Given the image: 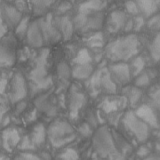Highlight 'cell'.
<instances>
[{
    "label": "cell",
    "mask_w": 160,
    "mask_h": 160,
    "mask_svg": "<svg viewBox=\"0 0 160 160\" xmlns=\"http://www.w3.org/2000/svg\"><path fill=\"white\" fill-rule=\"evenodd\" d=\"M141 44L136 35H126L110 42L106 46V54L114 62H125L136 56Z\"/></svg>",
    "instance_id": "1"
},
{
    "label": "cell",
    "mask_w": 160,
    "mask_h": 160,
    "mask_svg": "<svg viewBox=\"0 0 160 160\" xmlns=\"http://www.w3.org/2000/svg\"><path fill=\"white\" fill-rule=\"evenodd\" d=\"M92 142L94 149L101 157L109 158V160H125V156L118 149L116 141L106 126L98 129Z\"/></svg>",
    "instance_id": "2"
},
{
    "label": "cell",
    "mask_w": 160,
    "mask_h": 160,
    "mask_svg": "<svg viewBox=\"0 0 160 160\" xmlns=\"http://www.w3.org/2000/svg\"><path fill=\"white\" fill-rule=\"evenodd\" d=\"M46 134L54 148L66 146L76 137L73 127L64 120L53 121L48 127Z\"/></svg>",
    "instance_id": "3"
},
{
    "label": "cell",
    "mask_w": 160,
    "mask_h": 160,
    "mask_svg": "<svg viewBox=\"0 0 160 160\" xmlns=\"http://www.w3.org/2000/svg\"><path fill=\"white\" fill-rule=\"evenodd\" d=\"M104 22V15L102 12L91 13V14H83L78 13L73 20L74 29L79 33H86L89 31H95L102 27Z\"/></svg>",
    "instance_id": "4"
},
{
    "label": "cell",
    "mask_w": 160,
    "mask_h": 160,
    "mask_svg": "<svg viewBox=\"0 0 160 160\" xmlns=\"http://www.w3.org/2000/svg\"><path fill=\"white\" fill-rule=\"evenodd\" d=\"M16 62V39L6 34L0 39V69L12 67Z\"/></svg>",
    "instance_id": "5"
},
{
    "label": "cell",
    "mask_w": 160,
    "mask_h": 160,
    "mask_svg": "<svg viewBox=\"0 0 160 160\" xmlns=\"http://www.w3.org/2000/svg\"><path fill=\"white\" fill-rule=\"evenodd\" d=\"M122 121L126 130L137 138L139 142H145L149 138V126L140 119L134 112H126Z\"/></svg>",
    "instance_id": "6"
},
{
    "label": "cell",
    "mask_w": 160,
    "mask_h": 160,
    "mask_svg": "<svg viewBox=\"0 0 160 160\" xmlns=\"http://www.w3.org/2000/svg\"><path fill=\"white\" fill-rule=\"evenodd\" d=\"M40 55L39 62L37 64V67L30 72L29 77L30 79L33 81V84L40 88H47L52 84L51 78L48 77L45 67L46 57L48 55V50H43Z\"/></svg>",
    "instance_id": "7"
},
{
    "label": "cell",
    "mask_w": 160,
    "mask_h": 160,
    "mask_svg": "<svg viewBox=\"0 0 160 160\" xmlns=\"http://www.w3.org/2000/svg\"><path fill=\"white\" fill-rule=\"evenodd\" d=\"M7 87H9L8 101H10L12 104L22 102L27 95V84L22 75L20 73H16L12 78Z\"/></svg>",
    "instance_id": "8"
},
{
    "label": "cell",
    "mask_w": 160,
    "mask_h": 160,
    "mask_svg": "<svg viewBox=\"0 0 160 160\" xmlns=\"http://www.w3.org/2000/svg\"><path fill=\"white\" fill-rule=\"evenodd\" d=\"M52 13H47L45 17L37 20L39 26L44 44L46 43H56L62 39V35L60 33L57 27L52 22Z\"/></svg>",
    "instance_id": "9"
},
{
    "label": "cell",
    "mask_w": 160,
    "mask_h": 160,
    "mask_svg": "<svg viewBox=\"0 0 160 160\" xmlns=\"http://www.w3.org/2000/svg\"><path fill=\"white\" fill-rule=\"evenodd\" d=\"M1 138V149L7 153L12 152L21 142V136L16 128L6 127L0 134Z\"/></svg>",
    "instance_id": "10"
},
{
    "label": "cell",
    "mask_w": 160,
    "mask_h": 160,
    "mask_svg": "<svg viewBox=\"0 0 160 160\" xmlns=\"http://www.w3.org/2000/svg\"><path fill=\"white\" fill-rule=\"evenodd\" d=\"M1 16L6 26L9 29L15 28L22 18V14L16 7L6 2L1 1Z\"/></svg>",
    "instance_id": "11"
},
{
    "label": "cell",
    "mask_w": 160,
    "mask_h": 160,
    "mask_svg": "<svg viewBox=\"0 0 160 160\" xmlns=\"http://www.w3.org/2000/svg\"><path fill=\"white\" fill-rule=\"evenodd\" d=\"M112 79L118 82L120 84H126L131 78L130 66L126 62H115L110 66V72Z\"/></svg>",
    "instance_id": "12"
},
{
    "label": "cell",
    "mask_w": 160,
    "mask_h": 160,
    "mask_svg": "<svg viewBox=\"0 0 160 160\" xmlns=\"http://www.w3.org/2000/svg\"><path fill=\"white\" fill-rule=\"evenodd\" d=\"M26 38L28 44L31 47L39 48L45 45L38 21H33L29 22V28L26 33Z\"/></svg>",
    "instance_id": "13"
},
{
    "label": "cell",
    "mask_w": 160,
    "mask_h": 160,
    "mask_svg": "<svg viewBox=\"0 0 160 160\" xmlns=\"http://www.w3.org/2000/svg\"><path fill=\"white\" fill-rule=\"evenodd\" d=\"M126 22H127V18H126V12L117 10L112 12L109 14L108 19V30L110 33L114 34L118 32L120 29L125 28Z\"/></svg>",
    "instance_id": "14"
},
{
    "label": "cell",
    "mask_w": 160,
    "mask_h": 160,
    "mask_svg": "<svg viewBox=\"0 0 160 160\" xmlns=\"http://www.w3.org/2000/svg\"><path fill=\"white\" fill-rule=\"evenodd\" d=\"M134 114L137 116L140 119H142L146 123L147 125L150 127H154V128H158V117L154 112L153 109L149 106V105H142L140 106L136 111L134 112Z\"/></svg>",
    "instance_id": "15"
},
{
    "label": "cell",
    "mask_w": 160,
    "mask_h": 160,
    "mask_svg": "<svg viewBox=\"0 0 160 160\" xmlns=\"http://www.w3.org/2000/svg\"><path fill=\"white\" fill-rule=\"evenodd\" d=\"M106 6V0H86L78 8V13L91 14L103 11Z\"/></svg>",
    "instance_id": "16"
},
{
    "label": "cell",
    "mask_w": 160,
    "mask_h": 160,
    "mask_svg": "<svg viewBox=\"0 0 160 160\" xmlns=\"http://www.w3.org/2000/svg\"><path fill=\"white\" fill-rule=\"evenodd\" d=\"M86 102V98L82 92L73 90L70 94L69 102V116L70 118H76L78 115V112Z\"/></svg>",
    "instance_id": "17"
},
{
    "label": "cell",
    "mask_w": 160,
    "mask_h": 160,
    "mask_svg": "<svg viewBox=\"0 0 160 160\" xmlns=\"http://www.w3.org/2000/svg\"><path fill=\"white\" fill-rule=\"evenodd\" d=\"M138 9L143 13L144 17L149 18L158 10L159 0H136Z\"/></svg>",
    "instance_id": "18"
},
{
    "label": "cell",
    "mask_w": 160,
    "mask_h": 160,
    "mask_svg": "<svg viewBox=\"0 0 160 160\" xmlns=\"http://www.w3.org/2000/svg\"><path fill=\"white\" fill-rule=\"evenodd\" d=\"M57 29L62 35V38L64 40L69 39L74 32L73 22L69 16H62L57 21Z\"/></svg>",
    "instance_id": "19"
},
{
    "label": "cell",
    "mask_w": 160,
    "mask_h": 160,
    "mask_svg": "<svg viewBox=\"0 0 160 160\" xmlns=\"http://www.w3.org/2000/svg\"><path fill=\"white\" fill-rule=\"evenodd\" d=\"M46 136V129L43 126V125L39 124V125H37L35 126L33 131L30 134V136H27V138H28L29 143H30L31 148L33 149L35 146L38 147V146L42 145L43 143L45 142Z\"/></svg>",
    "instance_id": "20"
},
{
    "label": "cell",
    "mask_w": 160,
    "mask_h": 160,
    "mask_svg": "<svg viewBox=\"0 0 160 160\" xmlns=\"http://www.w3.org/2000/svg\"><path fill=\"white\" fill-rule=\"evenodd\" d=\"M56 1L57 0H29V3L36 15H43Z\"/></svg>",
    "instance_id": "21"
},
{
    "label": "cell",
    "mask_w": 160,
    "mask_h": 160,
    "mask_svg": "<svg viewBox=\"0 0 160 160\" xmlns=\"http://www.w3.org/2000/svg\"><path fill=\"white\" fill-rule=\"evenodd\" d=\"M93 73V68L92 64H82V65H76L74 69L71 71V75L73 78L77 79H86L91 77Z\"/></svg>",
    "instance_id": "22"
},
{
    "label": "cell",
    "mask_w": 160,
    "mask_h": 160,
    "mask_svg": "<svg viewBox=\"0 0 160 160\" xmlns=\"http://www.w3.org/2000/svg\"><path fill=\"white\" fill-rule=\"evenodd\" d=\"M101 86L107 92H109L110 93H113L117 90V86H116V82L112 79L111 76L109 74V71L107 69H103L102 70V74H101Z\"/></svg>",
    "instance_id": "23"
},
{
    "label": "cell",
    "mask_w": 160,
    "mask_h": 160,
    "mask_svg": "<svg viewBox=\"0 0 160 160\" xmlns=\"http://www.w3.org/2000/svg\"><path fill=\"white\" fill-rule=\"evenodd\" d=\"M29 16H25L22 18V20L20 21V22L18 23V25L15 27V31L14 35L15 38H17L19 39H22L26 37V33L29 28Z\"/></svg>",
    "instance_id": "24"
},
{
    "label": "cell",
    "mask_w": 160,
    "mask_h": 160,
    "mask_svg": "<svg viewBox=\"0 0 160 160\" xmlns=\"http://www.w3.org/2000/svg\"><path fill=\"white\" fill-rule=\"evenodd\" d=\"M75 62L77 65H82V64H90L92 62V57L86 48L81 49L75 59Z\"/></svg>",
    "instance_id": "25"
},
{
    "label": "cell",
    "mask_w": 160,
    "mask_h": 160,
    "mask_svg": "<svg viewBox=\"0 0 160 160\" xmlns=\"http://www.w3.org/2000/svg\"><path fill=\"white\" fill-rule=\"evenodd\" d=\"M104 43V38L102 33L97 32L94 35H92L89 39L87 40V45L92 48H99L103 46Z\"/></svg>",
    "instance_id": "26"
},
{
    "label": "cell",
    "mask_w": 160,
    "mask_h": 160,
    "mask_svg": "<svg viewBox=\"0 0 160 160\" xmlns=\"http://www.w3.org/2000/svg\"><path fill=\"white\" fill-rule=\"evenodd\" d=\"M159 34H158L156 36V38L153 40L150 48H149L150 55L155 62H159Z\"/></svg>",
    "instance_id": "27"
},
{
    "label": "cell",
    "mask_w": 160,
    "mask_h": 160,
    "mask_svg": "<svg viewBox=\"0 0 160 160\" xmlns=\"http://www.w3.org/2000/svg\"><path fill=\"white\" fill-rule=\"evenodd\" d=\"M145 66V62L142 60V57H136L132 63V68L130 67L131 72L132 71V75L134 77H136L137 75H139L142 71L143 68Z\"/></svg>",
    "instance_id": "28"
},
{
    "label": "cell",
    "mask_w": 160,
    "mask_h": 160,
    "mask_svg": "<svg viewBox=\"0 0 160 160\" xmlns=\"http://www.w3.org/2000/svg\"><path fill=\"white\" fill-rule=\"evenodd\" d=\"M58 74L61 78H69L70 75H71V71H70L69 65L64 62L60 63L59 66H58Z\"/></svg>",
    "instance_id": "29"
},
{
    "label": "cell",
    "mask_w": 160,
    "mask_h": 160,
    "mask_svg": "<svg viewBox=\"0 0 160 160\" xmlns=\"http://www.w3.org/2000/svg\"><path fill=\"white\" fill-rule=\"evenodd\" d=\"M61 160H78V155L74 149H67L60 156Z\"/></svg>",
    "instance_id": "30"
},
{
    "label": "cell",
    "mask_w": 160,
    "mask_h": 160,
    "mask_svg": "<svg viewBox=\"0 0 160 160\" xmlns=\"http://www.w3.org/2000/svg\"><path fill=\"white\" fill-rule=\"evenodd\" d=\"M135 85L140 87H145L149 85V77L147 73L139 75L135 79Z\"/></svg>",
    "instance_id": "31"
},
{
    "label": "cell",
    "mask_w": 160,
    "mask_h": 160,
    "mask_svg": "<svg viewBox=\"0 0 160 160\" xmlns=\"http://www.w3.org/2000/svg\"><path fill=\"white\" fill-rule=\"evenodd\" d=\"M126 7L127 12L131 14H138L139 13V9H138L137 5L133 1H127L126 4Z\"/></svg>",
    "instance_id": "32"
},
{
    "label": "cell",
    "mask_w": 160,
    "mask_h": 160,
    "mask_svg": "<svg viewBox=\"0 0 160 160\" xmlns=\"http://www.w3.org/2000/svg\"><path fill=\"white\" fill-rule=\"evenodd\" d=\"M148 27L149 29H159V14H156L150 20H149Z\"/></svg>",
    "instance_id": "33"
},
{
    "label": "cell",
    "mask_w": 160,
    "mask_h": 160,
    "mask_svg": "<svg viewBox=\"0 0 160 160\" xmlns=\"http://www.w3.org/2000/svg\"><path fill=\"white\" fill-rule=\"evenodd\" d=\"M71 8V5H70V3H69L68 1H65V2H63L62 3L59 7H58L57 9V13L58 14H63V13H65L66 12H68Z\"/></svg>",
    "instance_id": "34"
},
{
    "label": "cell",
    "mask_w": 160,
    "mask_h": 160,
    "mask_svg": "<svg viewBox=\"0 0 160 160\" xmlns=\"http://www.w3.org/2000/svg\"><path fill=\"white\" fill-rule=\"evenodd\" d=\"M8 86V79L4 76L0 74V95H3L7 89Z\"/></svg>",
    "instance_id": "35"
},
{
    "label": "cell",
    "mask_w": 160,
    "mask_h": 160,
    "mask_svg": "<svg viewBox=\"0 0 160 160\" xmlns=\"http://www.w3.org/2000/svg\"><path fill=\"white\" fill-rule=\"evenodd\" d=\"M0 6H1V0H0ZM8 32V28L6 26L5 22H3V19L1 16V7H0V39L6 36Z\"/></svg>",
    "instance_id": "36"
},
{
    "label": "cell",
    "mask_w": 160,
    "mask_h": 160,
    "mask_svg": "<svg viewBox=\"0 0 160 160\" xmlns=\"http://www.w3.org/2000/svg\"><path fill=\"white\" fill-rule=\"evenodd\" d=\"M14 6L16 7V9H17L18 11H20L21 12L28 10L27 3L24 0H16L15 3H14Z\"/></svg>",
    "instance_id": "37"
},
{
    "label": "cell",
    "mask_w": 160,
    "mask_h": 160,
    "mask_svg": "<svg viewBox=\"0 0 160 160\" xmlns=\"http://www.w3.org/2000/svg\"><path fill=\"white\" fill-rule=\"evenodd\" d=\"M130 102L132 104H134V103L137 102V101L139 100V98L141 97V92L138 89H132L130 93Z\"/></svg>",
    "instance_id": "38"
},
{
    "label": "cell",
    "mask_w": 160,
    "mask_h": 160,
    "mask_svg": "<svg viewBox=\"0 0 160 160\" xmlns=\"http://www.w3.org/2000/svg\"><path fill=\"white\" fill-rule=\"evenodd\" d=\"M17 158L19 160H41L38 157L30 153H22L19 155Z\"/></svg>",
    "instance_id": "39"
},
{
    "label": "cell",
    "mask_w": 160,
    "mask_h": 160,
    "mask_svg": "<svg viewBox=\"0 0 160 160\" xmlns=\"http://www.w3.org/2000/svg\"><path fill=\"white\" fill-rule=\"evenodd\" d=\"M144 25V18L140 16L135 19V21L133 22V27L132 29H135V30H140L141 28Z\"/></svg>",
    "instance_id": "40"
},
{
    "label": "cell",
    "mask_w": 160,
    "mask_h": 160,
    "mask_svg": "<svg viewBox=\"0 0 160 160\" xmlns=\"http://www.w3.org/2000/svg\"><path fill=\"white\" fill-rule=\"evenodd\" d=\"M79 131L82 132V134H84V135H86V136H88V135L92 132L91 129H90V127L88 126L87 124H83L82 126H80Z\"/></svg>",
    "instance_id": "41"
},
{
    "label": "cell",
    "mask_w": 160,
    "mask_h": 160,
    "mask_svg": "<svg viewBox=\"0 0 160 160\" xmlns=\"http://www.w3.org/2000/svg\"><path fill=\"white\" fill-rule=\"evenodd\" d=\"M144 160H159V158L158 156H149Z\"/></svg>",
    "instance_id": "42"
},
{
    "label": "cell",
    "mask_w": 160,
    "mask_h": 160,
    "mask_svg": "<svg viewBox=\"0 0 160 160\" xmlns=\"http://www.w3.org/2000/svg\"><path fill=\"white\" fill-rule=\"evenodd\" d=\"M0 160H11L6 155H0Z\"/></svg>",
    "instance_id": "43"
},
{
    "label": "cell",
    "mask_w": 160,
    "mask_h": 160,
    "mask_svg": "<svg viewBox=\"0 0 160 160\" xmlns=\"http://www.w3.org/2000/svg\"><path fill=\"white\" fill-rule=\"evenodd\" d=\"M4 109H6V108H5V106H2V105H0V111H1V110H3Z\"/></svg>",
    "instance_id": "44"
},
{
    "label": "cell",
    "mask_w": 160,
    "mask_h": 160,
    "mask_svg": "<svg viewBox=\"0 0 160 160\" xmlns=\"http://www.w3.org/2000/svg\"><path fill=\"white\" fill-rule=\"evenodd\" d=\"M0 149H1V138H0Z\"/></svg>",
    "instance_id": "45"
}]
</instances>
